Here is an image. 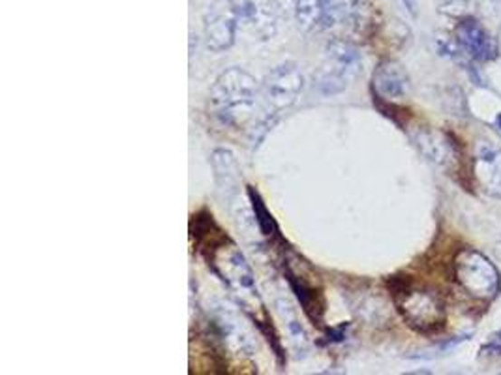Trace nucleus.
<instances>
[{
  "label": "nucleus",
  "instance_id": "obj_7",
  "mask_svg": "<svg viewBox=\"0 0 501 375\" xmlns=\"http://www.w3.org/2000/svg\"><path fill=\"white\" fill-rule=\"evenodd\" d=\"M455 40L471 61L492 62L499 57L497 40L473 17H466L457 23Z\"/></svg>",
  "mask_w": 501,
  "mask_h": 375
},
{
  "label": "nucleus",
  "instance_id": "obj_8",
  "mask_svg": "<svg viewBox=\"0 0 501 375\" xmlns=\"http://www.w3.org/2000/svg\"><path fill=\"white\" fill-rule=\"evenodd\" d=\"M235 5L227 3L224 8H215L205 17V42L215 53H222L235 43L236 26H239Z\"/></svg>",
  "mask_w": 501,
  "mask_h": 375
},
{
  "label": "nucleus",
  "instance_id": "obj_10",
  "mask_svg": "<svg viewBox=\"0 0 501 375\" xmlns=\"http://www.w3.org/2000/svg\"><path fill=\"white\" fill-rule=\"evenodd\" d=\"M340 17L342 6L334 0H295V19L304 33L329 29Z\"/></svg>",
  "mask_w": 501,
  "mask_h": 375
},
{
  "label": "nucleus",
  "instance_id": "obj_14",
  "mask_svg": "<svg viewBox=\"0 0 501 375\" xmlns=\"http://www.w3.org/2000/svg\"><path fill=\"white\" fill-rule=\"evenodd\" d=\"M248 197H250V203H252L254 218H255V224H257L259 231L263 235H265V236L278 235V227H276V222L273 218V214L267 210L265 203H263L261 196L257 194V190H255L254 186H248Z\"/></svg>",
  "mask_w": 501,
  "mask_h": 375
},
{
  "label": "nucleus",
  "instance_id": "obj_16",
  "mask_svg": "<svg viewBox=\"0 0 501 375\" xmlns=\"http://www.w3.org/2000/svg\"><path fill=\"white\" fill-rule=\"evenodd\" d=\"M481 355H487V357L501 355V329L488 336V341L483 343L481 347Z\"/></svg>",
  "mask_w": 501,
  "mask_h": 375
},
{
  "label": "nucleus",
  "instance_id": "obj_6",
  "mask_svg": "<svg viewBox=\"0 0 501 375\" xmlns=\"http://www.w3.org/2000/svg\"><path fill=\"white\" fill-rule=\"evenodd\" d=\"M210 257H213V264H215L218 276L226 282V285L235 294L243 297L245 304H246L248 297L252 301H259L254 273L239 248H236L233 243H229L227 246L218 245V246H215L213 255Z\"/></svg>",
  "mask_w": 501,
  "mask_h": 375
},
{
  "label": "nucleus",
  "instance_id": "obj_3",
  "mask_svg": "<svg viewBox=\"0 0 501 375\" xmlns=\"http://www.w3.org/2000/svg\"><path fill=\"white\" fill-rule=\"evenodd\" d=\"M455 282L477 301H494L501 289V274L496 264L476 248H460L453 259Z\"/></svg>",
  "mask_w": 501,
  "mask_h": 375
},
{
  "label": "nucleus",
  "instance_id": "obj_2",
  "mask_svg": "<svg viewBox=\"0 0 501 375\" xmlns=\"http://www.w3.org/2000/svg\"><path fill=\"white\" fill-rule=\"evenodd\" d=\"M392 299L399 313L420 334H436L445 327L447 310L441 294L434 289L415 287L409 282L394 280Z\"/></svg>",
  "mask_w": 501,
  "mask_h": 375
},
{
  "label": "nucleus",
  "instance_id": "obj_17",
  "mask_svg": "<svg viewBox=\"0 0 501 375\" xmlns=\"http://www.w3.org/2000/svg\"><path fill=\"white\" fill-rule=\"evenodd\" d=\"M496 126L499 128V131H501V113H497L496 115Z\"/></svg>",
  "mask_w": 501,
  "mask_h": 375
},
{
  "label": "nucleus",
  "instance_id": "obj_13",
  "mask_svg": "<svg viewBox=\"0 0 501 375\" xmlns=\"http://www.w3.org/2000/svg\"><path fill=\"white\" fill-rule=\"evenodd\" d=\"M213 169L220 190H224L226 196L235 194L236 186H239V180H241V169H239V164H236L233 152L226 149H217L213 152Z\"/></svg>",
  "mask_w": 501,
  "mask_h": 375
},
{
  "label": "nucleus",
  "instance_id": "obj_12",
  "mask_svg": "<svg viewBox=\"0 0 501 375\" xmlns=\"http://www.w3.org/2000/svg\"><path fill=\"white\" fill-rule=\"evenodd\" d=\"M415 145L430 159V162L438 166L453 162V158L457 156L453 139L438 131H419L415 136Z\"/></svg>",
  "mask_w": 501,
  "mask_h": 375
},
{
  "label": "nucleus",
  "instance_id": "obj_5",
  "mask_svg": "<svg viewBox=\"0 0 501 375\" xmlns=\"http://www.w3.org/2000/svg\"><path fill=\"white\" fill-rule=\"evenodd\" d=\"M361 70V55L355 45L344 40H332L325 49V62L315 75L313 87L323 96L346 91Z\"/></svg>",
  "mask_w": 501,
  "mask_h": 375
},
{
  "label": "nucleus",
  "instance_id": "obj_15",
  "mask_svg": "<svg viewBox=\"0 0 501 375\" xmlns=\"http://www.w3.org/2000/svg\"><path fill=\"white\" fill-rule=\"evenodd\" d=\"M289 285H292V289L295 291L297 299L303 304L306 315L310 319H313V321H320V313L318 312H322V308L318 306V303H315L313 289L308 287L303 280H297V276H294V274H289Z\"/></svg>",
  "mask_w": 501,
  "mask_h": 375
},
{
  "label": "nucleus",
  "instance_id": "obj_4",
  "mask_svg": "<svg viewBox=\"0 0 501 375\" xmlns=\"http://www.w3.org/2000/svg\"><path fill=\"white\" fill-rule=\"evenodd\" d=\"M304 87V75L297 62H282L273 68L267 77L263 79L259 100L263 103V113H265V122H271V117L276 119L282 111L292 107Z\"/></svg>",
  "mask_w": 501,
  "mask_h": 375
},
{
  "label": "nucleus",
  "instance_id": "obj_1",
  "mask_svg": "<svg viewBox=\"0 0 501 375\" xmlns=\"http://www.w3.org/2000/svg\"><path fill=\"white\" fill-rule=\"evenodd\" d=\"M261 85L246 70L233 66L222 72L208 92V107L222 124L243 126L254 113Z\"/></svg>",
  "mask_w": 501,
  "mask_h": 375
},
{
  "label": "nucleus",
  "instance_id": "obj_9",
  "mask_svg": "<svg viewBox=\"0 0 501 375\" xmlns=\"http://www.w3.org/2000/svg\"><path fill=\"white\" fill-rule=\"evenodd\" d=\"M473 173L488 194L501 196V149L487 139L477 141L473 152Z\"/></svg>",
  "mask_w": 501,
  "mask_h": 375
},
{
  "label": "nucleus",
  "instance_id": "obj_11",
  "mask_svg": "<svg viewBox=\"0 0 501 375\" xmlns=\"http://www.w3.org/2000/svg\"><path fill=\"white\" fill-rule=\"evenodd\" d=\"M374 94L381 100H402L409 92V75L397 61H381L372 75Z\"/></svg>",
  "mask_w": 501,
  "mask_h": 375
}]
</instances>
